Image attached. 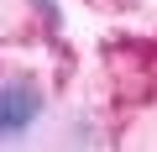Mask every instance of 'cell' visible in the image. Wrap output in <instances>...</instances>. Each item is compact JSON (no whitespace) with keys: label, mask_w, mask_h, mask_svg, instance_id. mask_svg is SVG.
<instances>
[{"label":"cell","mask_w":157,"mask_h":152,"mask_svg":"<svg viewBox=\"0 0 157 152\" xmlns=\"http://www.w3.org/2000/svg\"><path fill=\"white\" fill-rule=\"evenodd\" d=\"M37 110H42V89L26 79V73H11L6 89H0V131H6V136L26 131L37 121Z\"/></svg>","instance_id":"cell-1"}]
</instances>
